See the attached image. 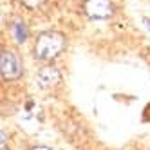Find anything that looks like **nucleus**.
<instances>
[{
    "instance_id": "nucleus-2",
    "label": "nucleus",
    "mask_w": 150,
    "mask_h": 150,
    "mask_svg": "<svg viewBox=\"0 0 150 150\" xmlns=\"http://www.w3.org/2000/svg\"><path fill=\"white\" fill-rule=\"evenodd\" d=\"M0 71H2V78L4 80H16L22 74V65L20 60L16 58V54L13 51L4 49L0 54Z\"/></svg>"
},
{
    "instance_id": "nucleus-3",
    "label": "nucleus",
    "mask_w": 150,
    "mask_h": 150,
    "mask_svg": "<svg viewBox=\"0 0 150 150\" xmlns=\"http://www.w3.org/2000/svg\"><path fill=\"white\" fill-rule=\"evenodd\" d=\"M83 11L91 20H105L112 16L114 9L110 0H85Z\"/></svg>"
},
{
    "instance_id": "nucleus-4",
    "label": "nucleus",
    "mask_w": 150,
    "mask_h": 150,
    "mask_svg": "<svg viewBox=\"0 0 150 150\" xmlns=\"http://www.w3.org/2000/svg\"><path fill=\"white\" fill-rule=\"evenodd\" d=\"M60 80H62V74L56 67H44V69H40L38 76H36V81L42 89L54 87V85L60 83Z\"/></svg>"
},
{
    "instance_id": "nucleus-1",
    "label": "nucleus",
    "mask_w": 150,
    "mask_h": 150,
    "mask_svg": "<svg viewBox=\"0 0 150 150\" xmlns=\"http://www.w3.org/2000/svg\"><path fill=\"white\" fill-rule=\"evenodd\" d=\"M65 47V38L62 33L56 31H47V33H42L35 44V56L38 60H52L56 58L60 52Z\"/></svg>"
},
{
    "instance_id": "nucleus-7",
    "label": "nucleus",
    "mask_w": 150,
    "mask_h": 150,
    "mask_svg": "<svg viewBox=\"0 0 150 150\" xmlns=\"http://www.w3.org/2000/svg\"><path fill=\"white\" fill-rule=\"evenodd\" d=\"M31 150H52V148H49V146H44V145H38V146H33Z\"/></svg>"
},
{
    "instance_id": "nucleus-8",
    "label": "nucleus",
    "mask_w": 150,
    "mask_h": 150,
    "mask_svg": "<svg viewBox=\"0 0 150 150\" xmlns=\"http://www.w3.org/2000/svg\"><path fill=\"white\" fill-rule=\"evenodd\" d=\"M2 150H6V132L2 130Z\"/></svg>"
},
{
    "instance_id": "nucleus-5",
    "label": "nucleus",
    "mask_w": 150,
    "mask_h": 150,
    "mask_svg": "<svg viewBox=\"0 0 150 150\" xmlns=\"http://www.w3.org/2000/svg\"><path fill=\"white\" fill-rule=\"evenodd\" d=\"M11 35H13L16 44H24V42L27 40L29 31H27V25H25L24 20H15V22L11 24Z\"/></svg>"
},
{
    "instance_id": "nucleus-6",
    "label": "nucleus",
    "mask_w": 150,
    "mask_h": 150,
    "mask_svg": "<svg viewBox=\"0 0 150 150\" xmlns=\"http://www.w3.org/2000/svg\"><path fill=\"white\" fill-rule=\"evenodd\" d=\"M25 7H29V9H35V7H38V6H42L45 2V0H20Z\"/></svg>"
}]
</instances>
